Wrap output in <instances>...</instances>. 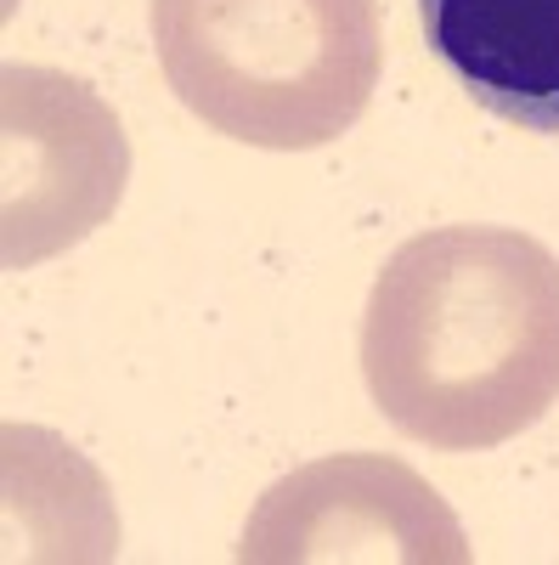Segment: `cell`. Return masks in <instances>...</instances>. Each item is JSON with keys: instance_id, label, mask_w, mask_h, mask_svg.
Wrapping results in <instances>:
<instances>
[{"instance_id": "4", "label": "cell", "mask_w": 559, "mask_h": 565, "mask_svg": "<svg viewBox=\"0 0 559 565\" xmlns=\"http://www.w3.org/2000/svg\"><path fill=\"white\" fill-rule=\"evenodd\" d=\"M244 565H340V559H407V565H463L458 514L418 469L385 452L316 458L255 503L238 537Z\"/></svg>"}, {"instance_id": "5", "label": "cell", "mask_w": 559, "mask_h": 565, "mask_svg": "<svg viewBox=\"0 0 559 565\" xmlns=\"http://www.w3.org/2000/svg\"><path fill=\"white\" fill-rule=\"evenodd\" d=\"M418 29L486 114L559 136V0H418Z\"/></svg>"}, {"instance_id": "3", "label": "cell", "mask_w": 559, "mask_h": 565, "mask_svg": "<svg viewBox=\"0 0 559 565\" xmlns=\"http://www.w3.org/2000/svg\"><path fill=\"white\" fill-rule=\"evenodd\" d=\"M0 181L7 271H29L90 238L125 193L130 141L119 114L74 74L12 63L0 79Z\"/></svg>"}, {"instance_id": "1", "label": "cell", "mask_w": 559, "mask_h": 565, "mask_svg": "<svg viewBox=\"0 0 559 565\" xmlns=\"http://www.w3.org/2000/svg\"><path fill=\"white\" fill-rule=\"evenodd\" d=\"M362 380L401 436L486 452L559 402V260L515 226L407 238L367 289Z\"/></svg>"}, {"instance_id": "2", "label": "cell", "mask_w": 559, "mask_h": 565, "mask_svg": "<svg viewBox=\"0 0 559 565\" xmlns=\"http://www.w3.org/2000/svg\"><path fill=\"white\" fill-rule=\"evenodd\" d=\"M148 18L175 103L244 148H329L385 68L379 0H153Z\"/></svg>"}]
</instances>
